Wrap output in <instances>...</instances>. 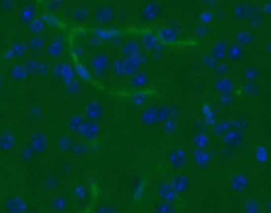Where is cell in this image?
<instances>
[{
	"label": "cell",
	"instance_id": "cell-1",
	"mask_svg": "<svg viewBox=\"0 0 271 213\" xmlns=\"http://www.w3.org/2000/svg\"><path fill=\"white\" fill-rule=\"evenodd\" d=\"M167 166H170L171 169H174V171H179V169L186 167L189 164V157L187 153L179 149V147H176V149H171L170 153H168L167 157Z\"/></svg>",
	"mask_w": 271,
	"mask_h": 213
},
{
	"label": "cell",
	"instance_id": "cell-2",
	"mask_svg": "<svg viewBox=\"0 0 271 213\" xmlns=\"http://www.w3.org/2000/svg\"><path fill=\"white\" fill-rule=\"evenodd\" d=\"M251 186V179L246 172H233L229 179V188L233 193H244Z\"/></svg>",
	"mask_w": 271,
	"mask_h": 213
},
{
	"label": "cell",
	"instance_id": "cell-3",
	"mask_svg": "<svg viewBox=\"0 0 271 213\" xmlns=\"http://www.w3.org/2000/svg\"><path fill=\"white\" fill-rule=\"evenodd\" d=\"M3 212L5 213H26L27 204L21 196L13 194V196H8L3 201Z\"/></svg>",
	"mask_w": 271,
	"mask_h": 213
},
{
	"label": "cell",
	"instance_id": "cell-4",
	"mask_svg": "<svg viewBox=\"0 0 271 213\" xmlns=\"http://www.w3.org/2000/svg\"><path fill=\"white\" fill-rule=\"evenodd\" d=\"M156 196H157L159 201L170 202V204L176 202V199H178L176 193L173 191V188H171L170 182H168V180H162V182L157 183V186H156Z\"/></svg>",
	"mask_w": 271,
	"mask_h": 213
},
{
	"label": "cell",
	"instance_id": "cell-5",
	"mask_svg": "<svg viewBox=\"0 0 271 213\" xmlns=\"http://www.w3.org/2000/svg\"><path fill=\"white\" fill-rule=\"evenodd\" d=\"M170 185H171L173 191L176 193L178 197H179V196H184V194L187 193V191H189V188H190V177H189L187 174L179 172V174H176V175H173Z\"/></svg>",
	"mask_w": 271,
	"mask_h": 213
},
{
	"label": "cell",
	"instance_id": "cell-6",
	"mask_svg": "<svg viewBox=\"0 0 271 213\" xmlns=\"http://www.w3.org/2000/svg\"><path fill=\"white\" fill-rule=\"evenodd\" d=\"M70 199L67 193H59L56 194L53 199L49 201V209L53 213H65L68 210Z\"/></svg>",
	"mask_w": 271,
	"mask_h": 213
},
{
	"label": "cell",
	"instance_id": "cell-7",
	"mask_svg": "<svg viewBox=\"0 0 271 213\" xmlns=\"http://www.w3.org/2000/svg\"><path fill=\"white\" fill-rule=\"evenodd\" d=\"M209 163H211V157L206 149H195L192 152V164L197 169H206Z\"/></svg>",
	"mask_w": 271,
	"mask_h": 213
},
{
	"label": "cell",
	"instance_id": "cell-8",
	"mask_svg": "<svg viewBox=\"0 0 271 213\" xmlns=\"http://www.w3.org/2000/svg\"><path fill=\"white\" fill-rule=\"evenodd\" d=\"M73 201L78 205H84L89 201V188H87L83 182H78L75 188H73Z\"/></svg>",
	"mask_w": 271,
	"mask_h": 213
},
{
	"label": "cell",
	"instance_id": "cell-9",
	"mask_svg": "<svg viewBox=\"0 0 271 213\" xmlns=\"http://www.w3.org/2000/svg\"><path fill=\"white\" fill-rule=\"evenodd\" d=\"M91 68H92V73L95 76H100V75H103V73L106 71L108 68V57L105 54H97V55H94L92 58V62H91Z\"/></svg>",
	"mask_w": 271,
	"mask_h": 213
},
{
	"label": "cell",
	"instance_id": "cell-10",
	"mask_svg": "<svg viewBox=\"0 0 271 213\" xmlns=\"http://www.w3.org/2000/svg\"><path fill=\"white\" fill-rule=\"evenodd\" d=\"M241 213H262V205L259 199L249 196L244 197L243 202H241Z\"/></svg>",
	"mask_w": 271,
	"mask_h": 213
},
{
	"label": "cell",
	"instance_id": "cell-11",
	"mask_svg": "<svg viewBox=\"0 0 271 213\" xmlns=\"http://www.w3.org/2000/svg\"><path fill=\"white\" fill-rule=\"evenodd\" d=\"M31 149L34 152H45L48 149V139H46V136L41 134V133L34 134L32 141H31Z\"/></svg>",
	"mask_w": 271,
	"mask_h": 213
},
{
	"label": "cell",
	"instance_id": "cell-12",
	"mask_svg": "<svg viewBox=\"0 0 271 213\" xmlns=\"http://www.w3.org/2000/svg\"><path fill=\"white\" fill-rule=\"evenodd\" d=\"M176 210H174L173 204L170 202H162V201H157L156 204H154L152 207V213H174Z\"/></svg>",
	"mask_w": 271,
	"mask_h": 213
},
{
	"label": "cell",
	"instance_id": "cell-13",
	"mask_svg": "<svg viewBox=\"0 0 271 213\" xmlns=\"http://www.w3.org/2000/svg\"><path fill=\"white\" fill-rule=\"evenodd\" d=\"M86 115L89 117L91 120H97L102 117V109L100 106L97 105V103H89L86 107Z\"/></svg>",
	"mask_w": 271,
	"mask_h": 213
},
{
	"label": "cell",
	"instance_id": "cell-14",
	"mask_svg": "<svg viewBox=\"0 0 271 213\" xmlns=\"http://www.w3.org/2000/svg\"><path fill=\"white\" fill-rule=\"evenodd\" d=\"M14 144V139L11 134H2L0 136V152H8Z\"/></svg>",
	"mask_w": 271,
	"mask_h": 213
},
{
	"label": "cell",
	"instance_id": "cell-15",
	"mask_svg": "<svg viewBox=\"0 0 271 213\" xmlns=\"http://www.w3.org/2000/svg\"><path fill=\"white\" fill-rule=\"evenodd\" d=\"M71 147H73V141H71V137L70 136H61V139H59V150H61V153H67L71 150Z\"/></svg>",
	"mask_w": 271,
	"mask_h": 213
},
{
	"label": "cell",
	"instance_id": "cell-16",
	"mask_svg": "<svg viewBox=\"0 0 271 213\" xmlns=\"http://www.w3.org/2000/svg\"><path fill=\"white\" fill-rule=\"evenodd\" d=\"M71 150L75 152V155L78 158H81V157L87 155V152H89V147H87L86 144H83V142H78V144H73Z\"/></svg>",
	"mask_w": 271,
	"mask_h": 213
},
{
	"label": "cell",
	"instance_id": "cell-17",
	"mask_svg": "<svg viewBox=\"0 0 271 213\" xmlns=\"http://www.w3.org/2000/svg\"><path fill=\"white\" fill-rule=\"evenodd\" d=\"M146 80H148V78H146L144 73H136V75H134V78H132L130 84L134 87H143L146 84Z\"/></svg>",
	"mask_w": 271,
	"mask_h": 213
},
{
	"label": "cell",
	"instance_id": "cell-18",
	"mask_svg": "<svg viewBox=\"0 0 271 213\" xmlns=\"http://www.w3.org/2000/svg\"><path fill=\"white\" fill-rule=\"evenodd\" d=\"M209 142V139L204 136V134H199V136H195L194 137V145H195V149H204V147L208 145Z\"/></svg>",
	"mask_w": 271,
	"mask_h": 213
},
{
	"label": "cell",
	"instance_id": "cell-19",
	"mask_svg": "<svg viewBox=\"0 0 271 213\" xmlns=\"http://www.w3.org/2000/svg\"><path fill=\"white\" fill-rule=\"evenodd\" d=\"M94 213H116V212L109 204H100V205L95 207Z\"/></svg>",
	"mask_w": 271,
	"mask_h": 213
},
{
	"label": "cell",
	"instance_id": "cell-20",
	"mask_svg": "<svg viewBox=\"0 0 271 213\" xmlns=\"http://www.w3.org/2000/svg\"><path fill=\"white\" fill-rule=\"evenodd\" d=\"M32 155H34V150L31 149V145L26 147L24 152H23V158H24V161H29V160L32 158Z\"/></svg>",
	"mask_w": 271,
	"mask_h": 213
},
{
	"label": "cell",
	"instance_id": "cell-21",
	"mask_svg": "<svg viewBox=\"0 0 271 213\" xmlns=\"http://www.w3.org/2000/svg\"><path fill=\"white\" fill-rule=\"evenodd\" d=\"M230 87H232V84L229 82V80H221V82H219V89H221L222 92H229Z\"/></svg>",
	"mask_w": 271,
	"mask_h": 213
},
{
	"label": "cell",
	"instance_id": "cell-22",
	"mask_svg": "<svg viewBox=\"0 0 271 213\" xmlns=\"http://www.w3.org/2000/svg\"><path fill=\"white\" fill-rule=\"evenodd\" d=\"M227 141H229V142H230L232 145H237V144H238V142L241 141V139H239V134H233V136L230 134L229 137H227Z\"/></svg>",
	"mask_w": 271,
	"mask_h": 213
}]
</instances>
